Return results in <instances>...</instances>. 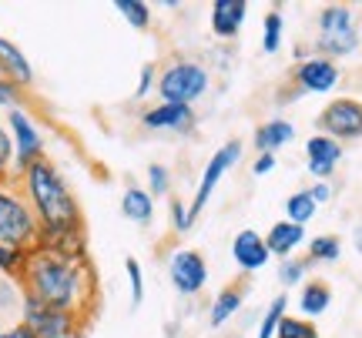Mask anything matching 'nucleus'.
<instances>
[{"instance_id":"1","label":"nucleus","mask_w":362,"mask_h":338,"mask_svg":"<svg viewBox=\"0 0 362 338\" xmlns=\"http://www.w3.org/2000/svg\"><path fill=\"white\" fill-rule=\"evenodd\" d=\"M17 274H21L27 298L74 315V318L81 312H90L98 301V282H94L84 251L37 245L24 255V265Z\"/></svg>"},{"instance_id":"2","label":"nucleus","mask_w":362,"mask_h":338,"mask_svg":"<svg viewBox=\"0 0 362 338\" xmlns=\"http://www.w3.org/2000/svg\"><path fill=\"white\" fill-rule=\"evenodd\" d=\"M24 198L34 218L40 224V245L64 248V251H81V234H84V218L64 174L54 168L51 161H34L21 174Z\"/></svg>"},{"instance_id":"3","label":"nucleus","mask_w":362,"mask_h":338,"mask_svg":"<svg viewBox=\"0 0 362 338\" xmlns=\"http://www.w3.org/2000/svg\"><path fill=\"white\" fill-rule=\"evenodd\" d=\"M359 47V24H356V11L346 4H329L319 11V37H315V51L319 57L339 61L349 57Z\"/></svg>"},{"instance_id":"4","label":"nucleus","mask_w":362,"mask_h":338,"mask_svg":"<svg viewBox=\"0 0 362 338\" xmlns=\"http://www.w3.org/2000/svg\"><path fill=\"white\" fill-rule=\"evenodd\" d=\"M0 245L21 248V251L40 245L37 218L27 205V198L17 195L11 184H0Z\"/></svg>"},{"instance_id":"5","label":"nucleus","mask_w":362,"mask_h":338,"mask_svg":"<svg viewBox=\"0 0 362 338\" xmlns=\"http://www.w3.org/2000/svg\"><path fill=\"white\" fill-rule=\"evenodd\" d=\"M208 84H211V74H208L205 64L198 61H175L161 71L158 78V94L165 104H185L194 107V101H202L208 94Z\"/></svg>"},{"instance_id":"6","label":"nucleus","mask_w":362,"mask_h":338,"mask_svg":"<svg viewBox=\"0 0 362 338\" xmlns=\"http://www.w3.org/2000/svg\"><path fill=\"white\" fill-rule=\"evenodd\" d=\"M7 131H11L13 141V168H17V174H24L34 161H44V134H40L34 117L27 114L24 107L7 111Z\"/></svg>"},{"instance_id":"7","label":"nucleus","mask_w":362,"mask_h":338,"mask_svg":"<svg viewBox=\"0 0 362 338\" xmlns=\"http://www.w3.org/2000/svg\"><path fill=\"white\" fill-rule=\"evenodd\" d=\"M319 134L332 138V141L346 144V141H359L362 138V101L356 97H336L322 107L319 114Z\"/></svg>"},{"instance_id":"8","label":"nucleus","mask_w":362,"mask_h":338,"mask_svg":"<svg viewBox=\"0 0 362 338\" xmlns=\"http://www.w3.org/2000/svg\"><path fill=\"white\" fill-rule=\"evenodd\" d=\"M238 161H242V141L221 144L218 151L208 157L205 171H202V181H198V191H194L192 205H188V208H192V218H198V215L208 208V201H211V195H215L218 181L235 168V164H238Z\"/></svg>"},{"instance_id":"9","label":"nucleus","mask_w":362,"mask_h":338,"mask_svg":"<svg viewBox=\"0 0 362 338\" xmlns=\"http://www.w3.org/2000/svg\"><path fill=\"white\" fill-rule=\"evenodd\" d=\"M21 325H27L37 338H71L78 332V318L57 312V308H47V305L24 295V322Z\"/></svg>"},{"instance_id":"10","label":"nucleus","mask_w":362,"mask_h":338,"mask_svg":"<svg viewBox=\"0 0 362 338\" xmlns=\"http://www.w3.org/2000/svg\"><path fill=\"white\" fill-rule=\"evenodd\" d=\"M292 80H296V87L302 94H332L339 87V80H342V71H339L336 61L312 54V57L296 64Z\"/></svg>"},{"instance_id":"11","label":"nucleus","mask_w":362,"mask_h":338,"mask_svg":"<svg viewBox=\"0 0 362 338\" xmlns=\"http://www.w3.org/2000/svg\"><path fill=\"white\" fill-rule=\"evenodd\" d=\"M168 278H171V285H175V291L192 298V295H198L208 285V265L198 251L178 248V251H171V258H168Z\"/></svg>"},{"instance_id":"12","label":"nucleus","mask_w":362,"mask_h":338,"mask_svg":"<svg viewBox=\"0 0 362 338\" xmlns=\"http://www.w3.org/2000/svg\"><path fill=\"white\" fill-rule=\"evenodd\" d=\"M232 261L238 265V272H262L272 261V251L265 245V234H259L255 228H242L232 238Z\"/></svg>"},{"instance_id":"13","label":"nucleus","mask_w":362,"mask_h":338,"mask_svg":"<svg viewBox=\"0 0 362 338\" xmlns=\"http://www.w3.org/2000/svg\"><path fill=\"white\" fill-rule=\"evenodd\" d=\"M342 155H346L342 144L325 138V134H312L309 141H305V168H309V174L315 181H329L336 174Z\"/></svg>"},{"instance_id":"14","label":"nucleus","mask_w":362,"mask_h":338,"mask_svg":"<svg viewBox=\"0 0 362 338\" xmlns=\"http://www.w3.org/2000/svg\"><path fill=\"white\" fill-rule=\"evenodd\" d=\"M248 20V4L245 0H215L211 11H208V24L211 34L221 40H232L242 34V27Z\"/></svg>"},{"instance_id":"15","label":"nucleus","mask_w":362,"mask_h":338,"mask_svg":"<svg viewBox=\"0 0 362 338\" xmlns=\"http://www.w3.org/2000/svg\"><path fill=\"white\" fill-rule=\"evenodd\" d=\"M141 124L148 131H192L194 128V111L185 104H161L148 107L141 114Z\"/></svg>"},{"instance_id":"16","label":"nucleus","mask_w":362,"mask_h":338,"mask_svg":"<svg viewBox=\"0 0 362 338\" xmlns=\"http://www.w3.org/2000/svg\"><path fill=\"white\" fill-rule=\"evenodd\" d=\"M265 245H269V251H272V258H279V261H285V258H292L298 248L305 245V228L302 224H292V222H275L265 231Z\"/></svg>"},{"instance_id":"17","label":"nucleus","mask_w":362,"mask_h":338,"mask_svg":"<svg viewBox=\"0 0 362 338\" xmlns=\"http://www.w3.org/2000/svg\"><path fill=\"white\" fill-rule=\"evenodd\" d=\"M0 74L13 80L17 87H30L34 84V67L27 61V54L7 37H0Z\"/></svg>"},{"instance_id":"18","label":"nucleus","mask_w":362,"mask_h":338,"mask_svg":"<svg viewBox=\"0 0 362 338\" xmlns=\"http://www.w3.org/2000/svg\"><path fill=\"white\" fill-rule=\"evenodd\" d=\"M252 141H255V151H259V155H275L279 147L296 141V124L285 121V117H272V121H265V124L255 128V138H252Z\"/></svg>"},{"instance_id":"19","label":"nucleus","mask_w":362,"mask_h":338,"mask_svg":"<svg viewBox=\"0 0 362 338\" xmlns=\"http://www.w3.org/2000/svg\"><path fill=\"white\" fill-rule=\"evenodd\" d=\"M121 215L134 224H151V218H155V198L148 195V188L128 184L124 195H121Z\"/></svg>"},{"instance_id":"20","label":"nucleus","mask_w":362,"mask_h":338,"mask_svg":"<svg viewBox=\"0 0 362 338\" xmlns=\"http://www.w3.org/2000/svg\"><path fill=\"white\" fill-rule=\"evenodd\" d=\"M329 305H332V288L325 285V282H305V285L298 288V315L302 318H319V315L329 312Z\"/></svg>"},{"instance_id":"21","label":"nucleus","mask_w":362,"mask_h":338,"mask_svg":"<svg viewBox=\"0 0 362 338\" xmlns=\"http://www.w3.org/2000/svg\"><path fill=\"white\" fill-rule=\"evenodd\" d=\"M242 301H245V291H242L238 285L221 288L218 295H215V301H211V308H208V325L221 328L228 318H235V312L242 308Z\"/></svg>"},{"instance_id":"22","label":"nucleus","mask_w":362,"mask_h":338,"mask_svg":"<svg viewBox=\"0 0 362 338\" xmlns=\"http://www.w3.org/2000/svg\"><path fill=\"white\" fill-rule=\"evenodd\" d=\"M315 211H319V205L312 201L309 188H302V191H296V195L285 198V222L302 224V228H305V224L315 218Z\"/></svg>"},{"instance_id":"23","label":"nucleus","mask_w":362,"mask_h":338,"mask_svg":"<svg viewBox=\"0 0 362 338\" xmlns=\"http://www.w3.org/2000/svg\"><path fill=\"white\" fill-rule=\"evenodd\" d=\"M342 258V241L336 234H315L309 241V261L312 265H332Z\"/></svg>"},{"instance_id":"24","label":"nucleus","mask_w":362,"mask_h":338,"mask_svg":"<svg viewBox=\"0 0 362 338\" xmlns=\"http://www.w3.org/2000/svg\"><path fill=\"white\" fill-rule=\"evenodd\" d=\"M282 34H285V17L279 11H269L262 20V51L265 54H279L282 47Z\"/></svg>"},{"instance_id":"25","label":"nucleus","mask_w":362,"mask_h":338,"mask_svg":"<svg viewBox=\"0 0 362 338\" xmlns=\"http://www.w3.org/2000/svg\"><path fill=\"white\" fill-rule=\"evenodd\" d=\"M285 308H288V298H285V295H275L272 305L265 308V315H262L255 338H275V332H279V325H282V318H285Z\"/></svg>"},{"instance_id":"26","label":"nucleus","mask_w":362,"mask_h":338,"mask_svg":"<svg viewBox=\"0 0 362 338\" xmlns=\"http://www.w3.org/2000/svg\"><path fill=\"white\" fill-rule=\"evenodd\" d=\"M309 258H285L279 261V285L285 288H296V285H305V274H309Z\"/></svg>"},{"instance_id":"27","label":"nucleus","mask_w":362,"mask_h":338,"mask_svg":"<svg viewBox=\"0 0 362 338\" xmlns=\"http://www.w3.org/2000/svg\"><path fill=\"white\" fill-rule=\"evenodd\" d=\"M275 338H322V335H319L315 322H309V318H302V315H285L279 332H275Z\"/></svg>"},{"instance_id":"28","label":"nucleus","mask_w":362,"mask_h":338,"mask_svg":"<svg viewBox=\"0 0 362 338\" xmlns=\"http://www.w3.org/2000/svg\"><path fill=\"white\" fill-rule=\"evenodd\" d=\"M115 7H117V13H121L131 27H138V30H144V27L151 24V7H148L144 0H117Z\"/></svg>"},{"instance_id":"29","label":"nucleus","mask_w":362,"mask_h":338,"mask_svg":"<svg viewBox=\"0 0 362 338\" xmlns=\"http://www.w3.org/2000/svg\"><path fill=\"white\" fill-rule=\"evenodd\" d=\"M11 168H13V141L7 124H0V184H11Z\"/></svg>"},{"instance_id":"30","label":"nucleus","mask_w":362,"mask_h":338,"mask_svg":"<svg viewBox=\"0 0 362 338\" xmlns=\"http://www.w3.org/2000/svg\"><path fill=\"white\" fill-rule=\"evenodd\" d=\"M171 191V174L165 164H151L148 168V195L151 198H165Z\"/></svg>"},{"instance_id":"31","label":"nucleus","mask_w":362,"mask_h":338,"mask_svg":"<svg viewBox=\"0 0 362 338\" xmlns=\"http://www.w3.org/2000/svg\"><path fill=\"white\" fill-rule=\"evenodd\" d=\"M124 272H128V285H131V301L141 305L144 301V272L138 258H124Z\"/></svg>"},{"instance_id":"32","label":"nucleus","mask_w":362,"mask_h":338,"mask_svg":"<svg viewBox=\"0 0 362 338\" xmlns=\"http://www.w3.org/2000/svg\"><path fill=\"white\" fill-rule=\"evenodd\" d=\"M171 228L178 234H185V231H192V224H194V218H192V208L185 205V201H171Z\"/></svg>"},{"instance_id":"33","label":"nucleus","mask_w":362,"mask_h":338,"mask_svg":"<svg viewBox=\"0 0 362 338\" xmlns=\"http://www.w3.org/2000/svg\"><path fill=\"white\" fill-rule=\"evenodd\" d=\"M24 255L27 251H21V248H11V245H0V272H21V265H24Z\"/></svg>"},{"instance_id":"34","label":"nucleus","mask_w":362,"mask_h":338,"mask_svg":"<svg viewBox=\"0 0 362 338\" xmlns=\"http://www.w3.org/2000/svg\"><path fill=\"white\" fill-rule=\"evenodd\" d=\"M0 107H7V111L21 107V87L7 78H0Z\"/></svg>"},{"instance_id":"35","label":"nucleus","mask_w":362,"mask_h":338,"mask_svg":"<svg viewBox=\"0 0 362 338\" xmlns=\"http://www.w3.org/2000/svg\"><path fill=\"white\" fill-rule=\"evenodd\" d=\"M275 164H279L275 155H255V161H252V174H255V178H265V174L275 171Z\"/></svg>"},{"instance_id":"36","label":"nucleus","mask_w":362,"mask_h":338,"mask_svg":"<svg viewBox=\"0 0 362 338\" xmlns=\"http://www.w3.org/2000/svg\"><path fill=\"white\" fill-rule=\"evenodd\" d=\"M309 195H312V201L322 208V205H329V201H332V184H329V181H315L309 188Z\"/></svg>"},{"instance_id":"37","label":"nucleus","mask_w":362,"mask_h":338,"mask_svg":"<svg viewBox=\"0 0 362 338\" xmlns=\"http://www.w3.org/2000/svg\"><path fill=\"white\" fill-rule=\"evenodd\" d=\"M151 84H155V67H141V78H138V91H134V97H138V101L148 97Z\"/></svg>"},{"instance_id":"38","label":"nucleus","mask_w":362,"mask_h":338,"mask_svg":"<svg viewBox=\"0 0 362 338\" xmlns=\"http://www.w3.org/2000/svg\"><path fill=\"white\" fill-rule=\"evenodd\" d=\"M0 338H37L27 325H13V328H0Z\"/></svg>"},{"instance_id":"39","label":"nucleus","mask_w":362,"mask_h":338,"mask_svg":"<svg viewBox=\"0 0 362 338\" xmlns=\"http://www.w3.org/2000/svg\"><path fill=\"white\" fill-rule=\"evenodd\" d=\"M352 241H356V251H359V255H362V224H359V228H356V234H352Z\"/></svg>"}]
</instances>
